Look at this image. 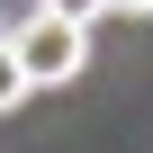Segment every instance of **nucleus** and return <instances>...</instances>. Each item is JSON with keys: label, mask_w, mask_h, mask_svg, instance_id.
Instances as JSON below:
<instances>
[{"label": "nucleus", "mask_w": 153, "mask_h": 153, "mask_svg": "<svg viewBox=\"0 0 153 153\" xmlns=\"http://www.w3.org/2000/svg\"><path fill=\"white\" fill-rule=\"evenodd\" d=\"M9 54H18V72H27V90H45V81H81V63H90V36L36 9L27 27H9Z\"/></svg>", "instance_id": "nucleus-1"}, {"label": "nucleus", "mask_w": 153, "mask_h": 153, "mask_svg": "<svg viewBox=\"0 0 153 153\" xmlns=\"http://www.w3.org/2000/svg\"><path fill=\"white\" fill-rule=\"evenodd\" d=\"M0 36H9V27H0Z\"/></svg>", "instance_id": "nucleus-5"}, {"label": "nucleus", "mask_w": 153, "mask_h": 153, "mask_svg": "<svg viewBox=\"0 0 153 153\" xmlns=\"http://www.w3.org/2000/svg\"><path fill=\"white\" fill-rule=\"evenodd\" d=\"M36 9H45V18H63V27H81V36H90V27L108 18V0H36Z\"/></svg>", "instance_id": "nucleus-2"}, {"label": "nucleus", "mask_w": 153, "mask_h": 153, "mask_svg": "<svg viewBox=\"0 0 153 153\" xmlns=\"http://www.w3.org/2000/svg\"><path fill=\"white\" fill-rule=\"evenodd\" d=\"M108 9H126V18H153V0H108Z\"/></svg>", "instance_id": "nucleus-4"}, {"label": "nucleus", "mask_w": 153, "mask_h": 153, "mask_svg": "<svg viewBox=\"0 0 153 153\" xmlns=\"http://www.w3.org/2000/svg\"><path fill=\"white\" fill-rule=\"evenodd\" d=\"M27 99V72H18V54H9V36H0V117H9Z\"/></svg>", "instance_id": "nucleus-3"}]
</instances>
